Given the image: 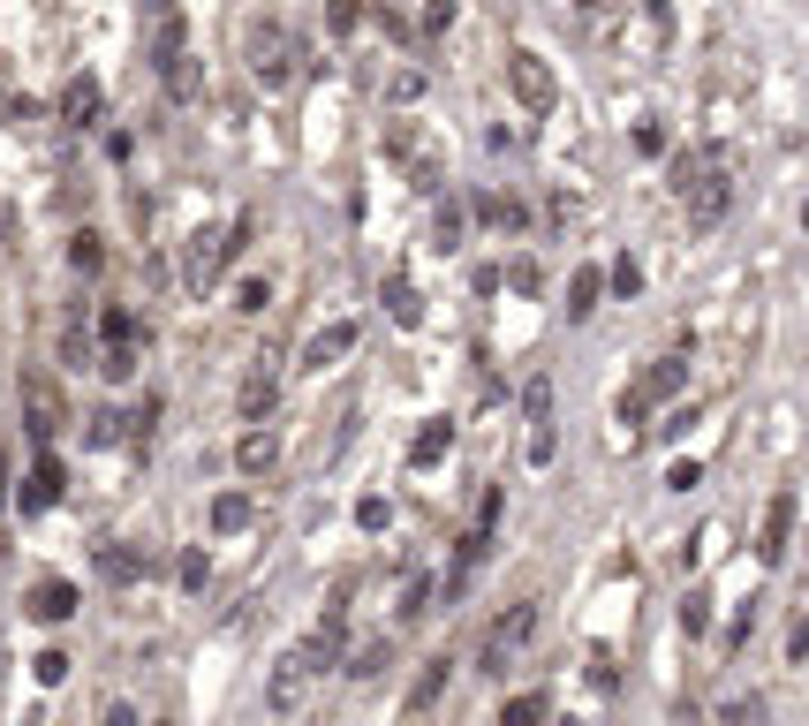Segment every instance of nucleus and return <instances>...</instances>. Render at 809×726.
Here are the masks:
<instances>
[{
  "mask_svg": "<svg viewBox=\"0 0 809 726\" xmlns=\"http://www.w3.org/2000/svg\"><path fill=\"white\" fill-rule=\"evenodd\" d=\"M99 106H106L99 76H69V84H61V121H69V129H91V121H99Z\"/></svg>",
  "mask_w": 809,
  "mask_h": 726,
  "instance_id": "1a4fd4ad",
  "label": "nucleus"
},
{
  "mask_svg": "<svg viewBox=\"0 0 809 726\" xmlns=\"http://www.w3.org/2000/svg\"><path fill=\"white\" fill-rule=\"evenodd\" d=\"M99 575H106V583H137L144 553H137V545H99Z\"/></svg>",
  "mask_w": 809,
  "mask_h": 726,
  "instance_id": "a211bd4d",
  "label": "nucleus"
},
{
  "mask_svg": "<svg viewBox=\"0 0 809 726\" xmlns=\"http://www.w3.org/2000/svg\"><path fill=\"white\" fill-rule=\"evenodd\" d=\"M500 726H552V711H545V696H507Z\"/></svg>",
  "mask_w": 809,
  "mask_h": 726,
  "instance_id": "5701e85b",
  "label": "nucleus"
},
{
  "mask_svg": "<svg viewBox=\"0 0 809 726\" xmlns=\"http://www.w3.org/2000/svg\"><path fill=\"white\" fill-rule=\"evenodd\" d=\"M99 333H106V341H137V311H121V303H106V311H99Z\"/></svg>",
  "mask_w": 809,
  "mask_h": 726,
  "instance_id": "bb28decb",
  "label": "nucleus"
},
{
  "mask_svg": "<svg viewBox=\"0 0 809 726\" xmlns=\"http://www.w3.org/2000/svg\"><path fill=\"white\" fill-rule=\"evenodd\" d=\"M106 726H137V711H129V704H106Z\"/></svg>",
  "mask_w": 809,
  "mask_h": 726,
  "instance_id": "4c0bfd02",
  "label": "nucleus"
},
{
  "mask_svg": "<svg viewBox=\"0 0 809 726\" xmlns=\"http://www.w3.org/2000/svg\"><path fill=\"white\" fill-rule=\"evenodd\" d=\"M424 23H431V31H447V23H454V0H431V8H424Z\"/></svg>",
  "mask_w": 809,
  "mask_h": 726,
  "instance_id": "e433bc0d",
  "label": "nucleus"
},
{
  "mask_svg": "<svg viewBox=\"0 0 809 726\" xmlns=\"http://www.w3.org/2000/svg\"><path fill=\"white\" fill-rule=\"evenodd\" d=\"M242 250H250V220H235V227H205V235L182 250V288H190V295H212V288H220V273L242 258Z\"/></svg>",
  "mask_w": 809,
  "mask_h": 726,
  "instance_id": "f257e3e1",
  "label": "nucleus"
},
{
  "mask_svg": "<svg viewBox=\"0 0 809 726\" xmlns=\"http://www.w3.org/2000/svg\"><path fill=\"white\" fill-rule=\"evenodd\" d=\"M174 575H182V590H205V583H212V560H205V553H182V560H174Z\"/></svg>",
  "mask_w": 809,
  "mask_h": 726,
  "instance_id": "c85d7f7f",
  "label": "nucleus"
},
{
  "mask_svg": "<svg viewBox=\"0 0 809 726\" xmlns=\"http://www.w3.org/2000/svg\"><path fill=\"white\" fill-rule=\"evenodd\" d=\"M23 424H31L38 447H53V432L69 424V394H61V379H46V371H23Z\"/></svg>",
  "mask_w": 809,
  "mask_h": 726,
  "instance_id": "7ed1b4c3",
  "label": "nucleus"
},
{
  "mask_svg": "<svg viewBox=\"0 0 809 726\" xmlns=\"http://www.w3.org/2000/svg\"><path fill=\"white\" fill-rule=\"evenodd\" d=\"M69 265H76V273H106V235H91V227H76V235H69Z\"/></svg>",
  "mask_w": 809,
  "mask_h": 726,
  "instance_id": "aec40b11",
  "label": "nucleus"
},
{
  "mask_svg": "<svg viewBox=\"0 0 809 726\" xmlns=\"http://www.w3.org/2000/svg\"><path fill=\"white\" fill-rule=\"evenodd\" d=\"M326 23H333V38H348V31L363 23V0H333V8H326Z\"/></svg>",
  "mask_w": 809,
  "mask_h": 726,
  "instance_id": "2f4dec72",
  "label": "nucleus"
},
{
  "mask_svg": "<svg viewBox=\"0 0 809 726\" xmlns=\"http://www.w3.org/2000/svg\"><path fill=\"white\" fill-rule=\"evenodd\" d=\"M167 726H174V719H167Z\"/></svg>",
  "mask_w": 809,
  "mask_h": 726,
  "instance_id": "a19ab883",
  "label": "nucleus"
},
{
  "mask_svg": "<svg viewBox=\"0 0 809 726\" xmlns=\"http://www.w3.org/2000/svg\"><path fill=\"white\" fill-rule=\"evenodd\" d=\"M129 424H137V416H121V409H99V416H91V447H114V439L129 432Z\"/></svg>",
  "mask_w": 809,
  "mask_h": 726,
  "instance_id": "cd10ccee",
  "label": "nucleus"
},
{
  "mask_svg": "<svg viewBox=\"0 0 809 726\" xmlns=\"http://www.w3.org/2000/svg\"><path fill=\"white\" fill-rule=\"evenodd\" d=\"M273 401H280V348H265V356L250 363V379L235 386V416H242V424H265Z\"/></svg>",
  "mask_w": 809,
  "mask_h": 726,
  "instance_id": "39448f33",
  "label": "nucleus"
},
{
  "mask_svg": "<svg viewBox=\"0 0 809 726\" xmlns=\"http://www.w3.org/2000/svg\"><path fill=\"white\" fill-rule=\"evenodd\" d=\"M348 348H356V326H326L303 348V371H333V356H348Z\"/></svg>",
  "mask_w": 809,
  "mask_h": 726,
  "instance_id": "ddd939ff",
  "label": "nucleus"
},
{
  "mask_svg": "<svg viewBox=\"0 0 809 726\" xmlns=\"http://www.w3.org/2000/svg\"><path fill=\"white\" fill-rule=\"evenodd\" d=\"M666 492H696V462H673L666 469Z\"/></svg>",
  "mask_w": 809,
  "mask_h": 726,
  "instance_id": "c9c22d12",
  "label": "nucleus"
},
{
  "mask_svg": "<svg viewBox=\"0 0 809 726\" xmlns=\"http://www.w3.org/2000/svg\"><path fill=\"white\" fill-rule=\"evenodd\" d=\"M560 726H575V719H560Z\"/></svg>",
  "mask_w": 809,
  "mask_h": 726,
  "instance_id": "ea45409f",
  "label": "nucleus"
},
{
  "mask_svg": "<svg viewBox=\"0 0 809 726\" xmlns=\"http://www.w3.org/2000/svg\"><path fill=\"white\" fill-rule=\"evenodd\" d=\"M431 598H439V583H431V575H409V583H401V621L431 613Z\"/></svg>",
  "mask_w": 809,
  "mask_h": 726,
  "instance_id": "393cba45",
  "label": "nucleus"
},
{
  "mask_svg": "<svg viewBox=\"0 0 809 726\" xmlns=\"http://www.w3.org/2000/svg\"><path fill=\"white\" fill-rule=\"evenodd\" d=\"M250 69H258V84H265V91H280V84L295 76V38L280 31L273 16L250 23Z\"/></svg>",
  "mask_w": 809,
  "mask_h": 726,
  "instance_id": "20e7f679",
  "label": "nucleus"
},
{
  "mask_svg": "<svg viewBox=\"0 0 809 726\" xmlns=\"http://www.w3.org/2000/svg\"><path fill=\"white\" fill-rule=\"evenodd\" d=\"M439 250H462V212H454V205L439 212Z\"/></svg>",
  "mask_w": 809,
  "mask_h": 726,
  "instance_id": "f704fd0d",
  "label": "nucleus"
},
{
  "mask_svg": "<svg viewBox=\"0 0 809 726\" xmlns=\"http://www.w3.org/2000/svg\"><path fill=\"white\" fill-rule=\"evenodd\" d=\"M242 522H250V500H242V492H220V500H212V530H242Z\"/></svg>",
  "mask_w": 809,
  "mask_h": 726,
  "instance_id": "a878e982",
  "label": "nucleus"
},
{
  "mask_svg": "<svg viewBox=\"0 0 809 726\" xmlns=\"http://www.w3.org/2000/svg\"><path fill=\"white\" fill-rule=\"evenodd\" d=\"M530 636H537V605H530V598H515V605H507V613H500V621L484 628L477 674H507V658H515V651H522V643H530Z\"/></svg>",
  "mask_w": 809,
  "mask_h": 726,
  "instance_id": "f03ea898",
  "label": "nucleus"
},
{
  "mask_svg": "<svg viewBox=\"0 0 809 726\" xmlns=\"http://www.w3.org/2000/svg\"><path fill=\"white\" fill-rule=\"evenodd\" d=\"M726 205H734V190H726V174H704V182L689 190V220H696V227H711Z\"/></svg>",
  "mask_w": 809,
  "mask_h": 726,
  "instance_id": "9b49d317",
  "label": "nucleus"
},
{
  "mask_svg": "<svg viewBox=\"0 0 809 726\" xmlns=\"http://www.w3.org/2000/svg\"><path fill=\"white\" fill-rule=\"evenodd\" d=\"M23 613H31V621H46V628L76 621V583H69V575H46V583H31V590H23Z\"/></svg>",
  "mask_w": 809,
  "mask_h": 726,
  "instance_id": "6e6552de",
  "label": "nucleus"
},
{
  "mask_svg": "<svg viewBox=\"0 0 809 726\" xmlns=\"http://www.w3.org/2000/svg\"><path fill=\"white\" fill-rule=\"evenodd\" d=\"M265 303H273V288H265V280H242V288H235V311H250V318H258Z\"/></svg>",
  "mask_w": 809,
  "mask_h": 726,
  "instance_id": "473e14b6",
  "label": "nucleus"
},
{
  "mask_svg": "<svg viewBox=\"0 0 809 726\" xmlns=\"http://www.w3.org/2000/svg\"><path fill=\"white\" fill-rule=\"evenodd\" d=\"M681 379H689V371H681V356H666V363H651L643 394H651V401H666V394H681Z\"/></svg>",
  "mask_w": 809,
  "mask_h": 726,
  "instance_id": "b1692460",
  "label": "nucleus"
},
{
  "mask_svg": "<svg viewBox=\"0 0 809 726\" xmlns=\"http://www.w3.org/2000/svg\"><path fill=\"white\" fill-rule=\"evenodd\" d=\"M99 379H114V386L137 379V341H106L99 348Z\"/></svg>",
  "mask_w": 809,
  "mask_h": 726,
  "instance_id": "412c9836",
  "label": "nucleus"
},
{
  "mask_svg": "<svg viewBox=\"0 0 809 726\" xmlns=\"http://www.w3.org/2000/svg\"><path fill=\"white\" fill-rule=\"evenodd\" d=\"M447 681H454V658H431L424 674H416V689H409V719H416V711H431V704H439V689H447Z\"/></svg>",
  "mask_w": 809,
  "mask_h": 726,
  "instance_id": "dca6fc26",
  "label": "nucleus"
},
{
  "mask_svg": "<svg viewBox=\"0 0 809 726\" xmlns=\"http://www.w3.org/2000/svg\"><path fill=\"white\" fill-rule=\"evenodd\" d=\"M159 84H167V99H197V84H205V69H197L190 53H167V61H159Z\"/></svg>",
  "mask_w": 809,
  "mask_h": 726,
  "instance_id": "2eb2a0df",
  "label": "nucleus"
},
{
  "mask_svg": "<svg viewBox=\"0 0 809 726\" xmlns=\"http://www.w3.org/2000/svg\"><path fill=\"white\" fill-rule=\"evenodd\" d=\"M447 447H454V432H447V424H424V439H416V462H439Z\"/></svg>",
  "mask_w": 809,
  "mask_h": 726,
  "instance_id": "c756f323",
  "label": "nucleus"
},
{
  "mask_svg": "<svg viewBox=\"0 0 809 726\" xmlns=\"http://www.w3.org/2000/svg\"><path fill=\"white\" fill-rule=\"evenodd\" d=\"M636 288H643V265L620 258V265H613V295H636Z\"/></svg>",
  "mask_w": 809,
  "mask_h": 726,
  "instance_id": "72a5a7b5",
  "label": "nucleus"
},
{
  "mask_svg": "<svg viewBox=\"0 0 809 726\" xmlns=\"http://www.w3.org/2000/svg\"><path fill=\"white\" fill-rule=\"evenodd\" d=\"M787 651H794V658H809V621H802V628H794V636H787Z\"/></svg>",
  "mask_w": 809,
  "mask_h": 726,
  "instance_id": "58836bf2",
  "label": "nucleus"
},
{
  "mask_svg": "<svg viewBox=\"0 0 809 726\" xmlns=\"http://www.w3.org/2000/svg\"><path fill=\"white\" fill-rule=\"evenodd\" d=\"M605 288H613V280H605L598 265H583V273L568 280V318H590V311L605 303Z\"/></svg>",
  "mask_w": 809,
  "mask_h": 726,
  "instance_id": "4468645a",
  "label": "nucleus"
},
{
  "mask_svg": "<svg viewBox=\"0 0 809 726\" xmlns=\"http://www.w3.org/2000/svg\"><path fill=\"white\" fill-rule=\"evenodd\" d=\"M265 704H273V711H280V719H288V711H295V704H303V666H295V658H288V666H280V674H273V681H265Z\"/></svg>",
  "mask_w": 809,
  "mask_h": 726,
  "instance_id": "6ab92c4d",
  "label": "nucleus"
},
{
  "mask_svg": "<svg viewBox=\"0 0 809 726\" xmlns=\"http://www.w3.org/2000/svg\"><path fill=\"white\" fill-rule=\"evenodd\" d=\"M31 674L46 681V689H53V681H69V651H38V658H31Z\"/></svg>",
  "mask_w": 809,
  "mask_h": 726,
  "instance_id": "7c9ffc66",
  "label": "nucleus"
},
{
  "mask_svg": "<svg viewBox=\"0 0 809 726\" xmlns=\"http://www.w3.org/2000/svg\"><path fill=\"white\" fill-rule=\"evenodd\" d=\"M787 530H794V500L779 492L772 515H764V545H757V560H779V553H787Z\"/></svg>",
  "mask_w": 809,
  "mask_h": 726,
  "instance_id": "f3484780",
  "label": "nucleus"
},
{
  "mask_svg": "<svg viewBox=\"0 0 809 726\" xmlns=\"http://www.w3.org/2000/svg\"><path fill=\"white\" fill-rule=\"evenodd\" d=\"M386 311H394V326H416V288H409V273H386Z\"/></svg>",
  "mask_w": 809,
  "mask_h": 726,
  "instance_id": "4be33fe9",
  "label": "nucleus"
},
{
  "mask_svg": "<svg viewBox=\"0 0 809 726\" xmlns=\"http://www.w3.org/2000/svg\"><path fill=\"white\" fill-rule=\"evenodd\" d=\"M386 666H394V643H386V636H371L363 651H348V658H341V674H348V681H379Z\"/></svg>",
  "mask_w": 809,
  "mask_h": 726,
  "instance_id": "f8f14e48",
  "label": "nucleus"
},
{
  "mask_svg": "<svg viewBox=\"0 0 809 726\" xmlns=\"http://www.w3.org/2000/svg\"><path fill=\"white\" fill-rule=\"evenodd\" d=\"M507 84H515L522 114H552V106H560V84H552V69L537 53H507Z\"/></svg>",
  "mask_w": 809,
  "mask_h": 726,
  "instance_id": "423d86ee",
  "label": "nucleus"
},
{
  "mask_svg": "<svg viewBox=\"0 0 809 726\" xmlns=\"http://www.w3.org/2000/svg\"><path fill=\"white\" fill-rule=\"evenodd\" d=\"M273 462H280V439L265 432V424H250V432L235 439V469H242V477H265Z\"/></svg>",
  "mask_w": 809,
  "mask_h": 726,
  "instance_id": "9d476101",
  "label": "nucleus"
},
{
  "mask_svg": "<svg viewBox=\"0 0 809 726\" xmlns=\"http://www.w3.org/2000/svg\"><path fill=\"white\" fill-rule=\"evenodd\" d=\"M61 492H69V469H61V454H38L31 477H23V492H16V507H23V515H46Z\"/></svg>",
  "mask_w": 809,
  "mask_h": 726,
  "instance_id": "0eeeda50",
  "label": "nucleus"
}]
</instances>
